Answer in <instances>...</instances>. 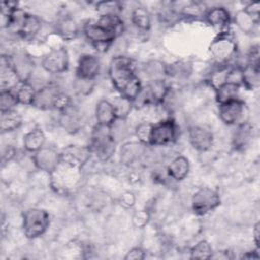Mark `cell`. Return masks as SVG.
<instances>
[{"mask_svg":"<svg viewBox=\"0 0 260 260\" xmlns=\"http://www.w3.org/2000/svg\"><path fill=\"white\" fill-rule=\"evenodd\" d=\"M135 195L130 191H125L120 196V203L125 208H131L135 204Z\"/></svg>","mask_w":260,"mask_h":260,"instance_id":"48","label":"cell"},{"mask_svg":"<svg viewBox=\"0 0 260 260\" xmlns=\"http://www.w3.org/2000/svg\"><path fill=\"white\" fill-rule=\"evenodd\" d=\"M249 110L240 98L218 105V117L228 126H238L248 122Z\"/></svg>","mask_w":260,"mask_h":260,"instance_id":"7","label":"cell"},{"mask_svg":"<svg viewBox=\"0 0 260 260\" xmlns=\"http://www.w3.org/2000/svg\"><path fill=\"white\" fill-rule=\"evenodd\" d=\"M166 172L174 181H183L190 172L189 159L184 155H177L169 162Z\"/></svg>","mask_w":260,"mask_h":260,"instance_id":"22","label":"cell"},{"mask_svg":"<svg viewBox=\"0 0 260 260\" xmlns=\"http://www.w3.org/2000/svg\"><path fill=\"white\" fill-rule=\"evenodd\" d=\"M220 204V196L217 191L202 187L199 188L192 196L191 207L193 212L198 216H203L208 214L217 208Z\"/></svg>","mask_w":260,"mask_h":260,"instance_id":"8","label":"cell"},{"mask_svg":"<svg viewBox=\"0 0 260 260\" xmlns=\"http://www.w3.org/2000/svg\"><path fill=\"white\" fill-rule=\"evenodd\" d=\"M153 123L144 121L139 123L134 129V135L140 143L149 146L150 144V137H151V130H152Z\"/></svg>","mask_w":260,"mask_h":260,"instance_id":"39","label":"cell"},{"mask_svg":"<svg viewBox=\"0 0 260 260\" xmlns=\"http://www.w3.org/2000/svg\"><path fill=\"white\" fill-rule=\"evenodd\" d=\"M146 145L140 143L139 141L126 142L121 146L120 158L121 162L126 166H130L139 159L145 152Z\"/></svg>","mask_w":260,"mask_h":260,"instance_id":"24","label":"cell"},{"mask_svg":"<svg viewBox=\"0 0 260 260\" xmlns=\"http://www.w3.org/2000/svg\"><path fill=\"white\" fill-rule=\"evenodd\" d=\"M14 92L16 94L18 104L24 105V106H31L37 88L30 81H24L21 82L17 87H15Z\"/></svg>","mask_w":260,"mask_h":260,"instance_id":"33","label":"cell"},{"mask_svg":"<svg viewBox=\"0 0 260 260\" xmlns=\"http://www.w3.org/2000/svg\"><path fill=\"white\" fill-rule=\"evenodd\" d=\"M50 224L49 213L42 208L31 207L22 214V232L29 240L43 236Z\"/></svg>","mask_w":260,"mask_h":260,"instance_id":"4","label":"cell"},{"mask_svg":"<svg viewBox=\"0 0 260 260\" xmlns=\"http://www.w3.org/2000/svg\"><path fill=\"white\" fill-rule=\"evenodd\" d=\"M208 51L217 65H230L238 52L235 36L230 29L218 32L209 44Z\"/></svg>","mask_w":260,"mask_h":260,"instance_id":"3","label":"cell"},{"mask_svg":"<svg viewBox=\"0 0 260 260\" xmlns=\"http://www.w3.org/2000/svg\"><path fill=\"white\" fill-rule=\"evenodd\" d=\"M203 18L211 27L219 30V32L228 30L232 22L231 13L223 6H213L207 8Z\"/></svg>","mask_w":260,"mask_h":260,"instance_id":"16","label":"cell"},{"mask_svg":"<svg viewBox=\"0 0 260 260\" xmlns=\"http://www.w3.org/2000/svg\"><path fill=\"white\" fill-rule=\"evenodd\" d=\"M22 125V117L15 110L1 112L0 115V130L1 133L13 132Z\"/></svg>","mask_w":260,"mask_h":260,"instance_id":"31","label":"cell"},{"mask_svg":"<svg viewBox=\"0 0 260 260\" xmlns=\"http://www.w3.org/2000/svg\"><path fill=\"white\" fill-rule=\"evenodd\" d=\"M61 164L82 170L83 167L92 157L88 146L81 145H68L60 151Z\"/></svg>","mask_w":260,"mask_h":260,"instance_id":"11","label":"cell"},{"mask_svg":"<svg viewBox=\"0 0 260 260\" xmlns=\"http://www.w3.org/2000/svg\"><path fill=\"white\" fill-rule=\"evenodd\" d=\"M213 257V250L211 245L206 240L197 242L190 249V258L192 259H210Z\"/></svg>","mask_w":260,"mask_h":260,"instance_id":"36","label":"cell"},{"mask_svg":"<svg viewBox=\"0 0 260 260\" xmlns=\"http://www.w3.org/2000/svg\"><path fill=\"white\" fill-rule=\"evenodd\" d=\"M234 22L242 32L252 34L259 21L252 17L244 9H240L234 15Z\"/></svg>","mask_w":260,"mask_h":260,"instance_id":"32","label":"cell"},{"mask_svg":"<svg viewBox=\"0 0 260 260\" xmlns=\"http://www.w3.org/2000/svg\"><path fill=\"white\" fill-rule=\"evenodd\" d=\"M178 136V126L173 118H166L152 126L149 146H168Z\"/></svg>","mask_w":260,"mask_h":260,"instance_id":"9","label":"cell"},{"mask_svg":"<svg viewBox=\"0 0 260 260\" xmlns=\"http://www.w3.org/2000/svg\"><path fill=\"white\" fill-rule=\"evenodd\" d=\"M65 42L72 41L77 38L79 34V25L74 18L68 15L61 16L56 24V30Z\"/></svg>","mask_w":260,"mask_h":260,"instance_id":"26","label":"cell"},{"mask_svg":"<svg viewBox=\"0 0 260 260\" xmlns=\"http://www.w3.org/2000/svg\"><path fill=\"white\" fill-rule=\"evenodd\" d=\"M18 104L14 90H1L0 92V112L14 110Z\"/></svg>","mask_w":260,"mask_h":260,"instance_id":"41","label":"cell"},{"mask_svg":"<svg viewBox=\"0 0 260 260\" xmlns=\"http://www.w3.org/2000/svg\"><path fill=\"white\" fill-rule=\"evenodd\" d=\"M253 239H254V243L256 245V249L259 250L260 248V224L259 222H256L253 229Z\"/></svg>","mask_w":260,"mask_h":260,"instance_id":"51","label":"cell"},{"mask_svg":"<svg viewBox=\"0 0 260 260\" xmlns=\"http://www.w3.org/2000/svg\"><path fill=\"white\" fill-rule=\"evenodd\" d=\"M42 20L39 16L27 13L24 22L18 32V37L24 41H32L42 29Z\"/></svg>","mask_w":260,"mask_h":260,"instance_id":"29","label":"cell"},{"mask_svg":"<svg viewBox=\"0 0 260 260\" xmlns=\"http://www.w3.org/2000/svg\"><path fill=\"white\" fill-rule=\"evenodd\" d=\"M42 68L49 74H61L69 68V53L65 47L49 50L41 61Z\"/></svg>","mask_w":260,"mask_h":260,"instance_id":"10","label":"cell"},{"mask_svg":"<svg viewBox=\"0 0 260 260\" xmlns=\"http://www.w3.org/2000/svg\"><path fill=\"white\" fill-rule=\"evenodd\" d=\"M81 171L60 162L59 167L49 175L52 189L59 194L69 192L72 188L78 186L81 180Z\"/></svg>","mask_w":260,"mask_h":260,"instance_id":"5","label":"cell"},{"mask_svg":"<svg viewBox=\"0 0 260 260\" xmlns=\"http://www.w3.org/2000/svg\"><path fill=\"white\" fill-rule=\"evenodd\" d=\"M46 134L41 128H34L26 132L22 139V145L26 152L35 153L46 144Z\"/></svg>","mask_w":260,"mask_h":260,"instance_id":"25","label":"cell"},{"mask_svg":"<svg viewBox=\"0 0 260 260\" xmlns=\"http://www.w3.org/2000/svg\"><path fill=\"white\" fill-rule=\"evenodd\" d=\"M94 86V80H88V79H83L76 77L73 87L76 93L79 95H87L91 92Z\"/></svg>","mask_w":260,"mask_h":260,"instance_id":"42","label":"cell"},{"mask_svg":"<svg viewBox=\"0 0 260 260\" xmlns=\"http://www.w3.org/2000/svg\"><path fill=\"white\" fill-rule=\"evenodd\" d=\"M31 157L34 167L39 171L47 173L48 175L53 173L61 162L60 151L50 146H44L37 152L32 153Z\"/></svg>","mask_w":260,"mask_h":260,"instance_id":"12","label":"cell"},{"mask_svg":"<svg viewBox=\"0 0 260 260\" xmlns=\"http://www.w3.org/2000/svg\"><path fill=\"white\" fill-rule=\"evenodd\" d=\"M117 141L115 140L111 126L95 124L92 127L88 147L91 155L101 161H108L116 151Z\"/></svg>","mask_w":260,"mask_h":260,"instance_id":"2","label":"cell"},{"mask_svg":"<svg viewBox=\"0 0 260 260\" xmlns=\"http://www.w3.org/2000/svg\"><path fill=\"white\" fill-rule=\"evenodd\" d=\"M241 84L248 90H256L260 84V66L245 64L241 70Z\"/></svg>","mask_w":260,"mask_h":260,"instance_id":"28","label":"cell"},{"mask_svg":"<svg viewBox=\"0 0 260 260\" xmlns=\"http://www.w3.org/2000/svg\"><path fill=\"white\" fill-rule=\"evenodd\" d=\"M12 66L22 82L29 81L34 72V63L30 55L24 52H17L10 55Z\"/></svg>","mask_w":260,"mask_h":260,"instance_id":"19","label":"cell"},{"mask_svg":"<svg viewBox=\"0 0 260 260\" xmlns=\"http://www.w3.org/2000/svg\"><path fill=\"white\" fill-rule=\"evenodd\" d=\"M259 56H260L259 55V46L257 44L253 45L247 53L246 64L253 65V66H260L259 65Z\"/></svg>","mask_w":260,"mask_h":260,"instance_id":"46","label":"cell"},{"mask_svg":"<svg viewBox=\"0 0 260 260\" xmlns=\"http://www.w3.org/2000/svg\"><path fill=\"white\" fill-rule=\"evenodd\" d=\"M45 43L49 47L50 50H55V49H59V48L65 47V45H64L65 41L56 31L48 34L46 36V38H45Z\"/></svg>","mask_w":260,"mask_h":260,"instance_id":"45","label":"cell"},{"mask_svg":"<svg viewBox=\"0 0 260 260\" xmlns=\"http://www.w3.org/2000/svg\"><path fill=\"white\" fill-rule=\"evenodd\" d=\"M94 118L96 124L111 126L116 120V113L111 101L103 99L98 102L94 109Z\"/></svg>","mask_w":260,"mask_h":260,"instance_id":"23","label":"cell"},{"mask_svg":"<svg viewBox=\"0 0 260 260\" xmlns=\"http://www.w3.org/2000/svg\"><path fill=\"white\" fill-rule=\"evenodd\" d=\"M247 13H249L252 17L259 21V14H260V3L259 2H250L243 8Z\"/></svg>","mask_w":260,"mask_h":260,"instance_id":"50","label":"cell"},{"mask_svg":"<svg viewBox=\"0 0 260 260\" xmlns=\"http://www.w3.org/2000/svg\"><path fill=\"white\" fill-rule=\"evenodd\" d=\"M231 65H218L208 76V83L213 88L216 89L219 85L228 81L229 72Z\"/></svg>","mask_w":260,"mask_h":260,"instance_id":"35","label":"cell"},{"mask_svg":"<svg viewBox=\"0 0 260 260\" xmlns=\"http://www.w3.org/2000/svg\"><path fill=\"white\" fill-rule=\"evenodd\" d=\"M241 85L232 81H226L214 89L215 101L218 105L236 100L239 98Z\"/></svg>","mask_w":260,"mask_h":260,"instance_id":"30","label":"cell"},{"mask_svg":"<svg viewBox=\"0 0 260 260\" xmlns=\"http://www.w3.org/2000/svg\"><path fill=\"white\" fill-rule=\"evenodd\" d=\"M150 219V214L146 209L136 210L132 215V223L137 229H143L147 225Z\"/></svg>","mask_w":260,"mask_h":260,"instance_id":"44","label":"cell"},{"mask_svg":"<svg viewBox=\"0 0 260 260\" xmlns=\"http://www.w3.org/2000/svg\"><path fill=\"white\" fill-rule=\"evenodd\" d=\"M254 136V128L249 122H245L236 126L232 137V145L236 150L246 148Z\"/></svg>","mask_w":260,"mask_h":260,"instance_id":"21","label":"cell"},{"mask_svg":"<svg viewBox=\"0 0 260 260\" xmlns=\"http://www.w3.org/2000/svg\"><path fill=\"white\" fill-rule=\"evenodd\" d=\"M108 76L116 91L132 102L143 86L130 57L123 55L113 57L108 67Z\"/></svg>","mask_w":260,"mask_h":260,"instance_id":"1","label":"cell"},{"mask_svg":"<svg viewBox=\"0 0 260 260\" xmlns=\"http://www.w3.org/2000/svg\"><path fill=\"white\" fill-rule=\"evenodd\" d=\"M95 9L99 15H120L123 5L118 1H100L95 3Z\"/></svg>","mask_w":260,"mask_h":260,"instance_id":"38","label":"cell"},{"mask_svg":"<svg viewBox=\"0 0 260 260\" xmlns=\"http://www.w3.org/2000/svg\"><path fill=\"white\" fill-rule=\"evenodd\" d=\"M130 21L139 31H148L151 26V15L147 8L138 5L135 6L130 13Z\"/></svg>","mask_w":260,"mask_h":260,"instance_id":"27","label":"cell"},{"mask_svg":"<svg viewBox=\"0 0 260 260\" xmlns=\"http://www.w3.org/2000/svg\"><path fill=\"white\" fill-rule=\"evenodd\" d=\"M188 138L192 147L200 152L208 151L213 145L212 132L202 126L189 127Z\"/></svg>","mask_w":260,"mask_h":260,"instance_id":"14","label":"cell"},{"mask_svg":"<svg viewBox=\"0 0 260 260\" xmlns=\"http://www.w3.org/2000/svg\"><path fill=\"white\" fill-rule=\"evenodd\" d=\"M16 155V149L14 148L13 145H7L5 148L2 149V154H1V160L2 164L4 165L5 162H8L14 158Z\"/></svg>","mask_w":260,"mask_h":260,"instance_id":"49","label":"cell"},{"mask_svg":"<svg viewBox=\"0 0 260 260\" xmlns=\"http://www.w3.org/2000/svg\"><path fill=\"white\" fill-rule=\"evenodd\" d=\"M61 90L62 89H60V87L54 83L46 84L37 88L31 107L43 111L53 110L55 99Z\"/></svg>","mask_w":260,"mask_h":260,"instance_id":"17","label":"cell"},{"mask_svg":"<svg viewBox=\"0 0 260 260\" xmlns=\"http://www.w3.org/2000/svg\"><path fill=\"white\" fill-rule=\"evenodd\" d=\"M101 71L100 59L92 54H83L79 57L75 69L76 77L94 80Z\"/></svg>","mask_w":260,"mask_h":260,"instance_id":"13","label":"cell"},{"mask_svg":"<svg viewBox=\"0 0 260 260\" xmlns=\"http://www.w3.org/2000/svg\"><path fill=\"white\" fill-rule=\"evenodd\" d=\"M59 123L67 132L75 133L82 127V116L74 105H72L70 108L60 113Z\"/></svg>","mask_w":260,"mask_h":260,"instance_id":"20","label":"cell"},{"mask_svg":"<svg viewBox=\"0 0 260 260\" xmlns=\"http://www.w3.org/2000/svg\"><path fill=\"white\" fill-rule=\"evenodd\" d=\"M22 81L15 72L10 55H2L0 59V87L1 90H12Z\"/></svg>","mask_w":260,"mask_h":260,"instance_id":"15","label":"cell"},{"mask_svg":"<svg viewBox=\"0 0 260 260\" xmlns=\"http://www.w3.org/2000/svg\"><path fill=\"white\" fill-rule=\"evenodd\" d=\"M82 34L91 46L100 53L107 52L117 39L113 34L102 27L95 20H86L82 25Z\"/></svg>","mask_w":260,"mask_h":260,"instance_id":"6","label":"cell"},{"mask_svg":"<svg viewBox=\"0 0 260 260\" xmlns=\"http://www.w3.org/2000/svg\"><path fill=\"white\" fill-rule=\"evenodd\" d=\"M146 257L145 251L140 247L131 248L125 255V260H142Z\"/></svg>","mask_w":260,"mask_h":260,"instance_id":"47","label":"cell"},{"mask_svg":"<svg viewBox=\"0 0 260 260\" xmlns=\"http://www.w3.org/2000/svg\"><path fill=\"white\" fill-rule=\"evenodd\" d=\"M192 71L191 64L186 63V62H176L171 65H167L166 73L167 76H172V77H186L190 74Z\"/></svg>","mask_w":260,"mask_h":260,"instance_id":"40","label":"cell"},{"mask_svg":"<svg viewBox=\"0 0 260 260\" xmlns=\"http://www.w3.org/2000/svg\"><path fill=\"white\" fill-rule=\"evenodd\" d=\"M115 113H116V117L117 119H122V120H126L127 117L129 116V114L131 113L133 107V102L121 94L118 93V95L116 98H114L113 101H111Z\"/></svg>","mask_w":260,"mask_h":260,"instance_id":"34","label":"cell"},{"mask_svg":"<svg viewBox=\"0 0 260 260\" xmlns=\"http://www.w3.org/2000/svg\"><path fill=\"white\" fill-rule=\"evenodd\" d=\"M170 7L183 18L204 17L207 7L198 1H175L170 3Z\"/></svg>","mask_w":260,"mask_h":260,"instance_id":"18","label":"cell"},{"mask_svg":"<svg viewBox=\"0 0 260 260\" xmlns=\"http://www.w3.org/2000/svg\"><path fill=\"white\" fill-rule=\"evenodd\" d=\"M72 105H73V103H72L70 95L68 93H66L65 91L61 90L55 99L53 110H56L59 113H61L65 110H67L68 108H70Z\"/></svg>","mask_w":260,"mask_h":260,"instance_id":"43","label":"cell"},{"mask_svg":"<svg viewBox=\"0 0 260 260\" xmlns=\"http://www.w3.org/2000/svg\"><path fill=\"white\" fill-rule=\"evenodd\" d=\"M167 65L159 61H150L145 65L144 71L145 74L148 76L149 80H156V79H165V76H167L166 73Z\"/></svg>","mask_w":260,"mask_h":260,"instance_id":"37","label":"cell"}]
</instances>
